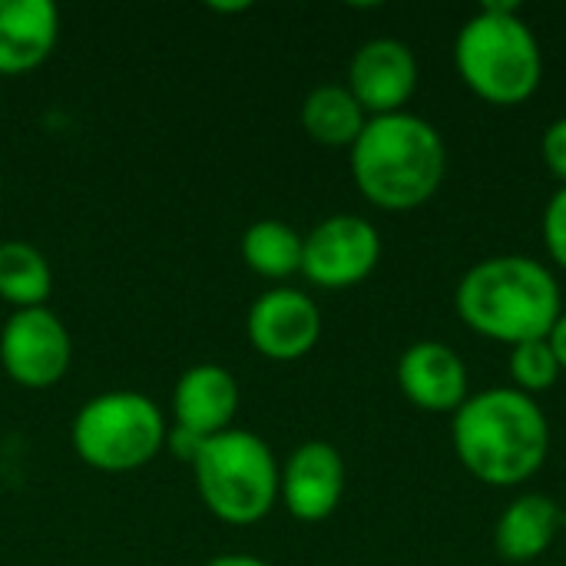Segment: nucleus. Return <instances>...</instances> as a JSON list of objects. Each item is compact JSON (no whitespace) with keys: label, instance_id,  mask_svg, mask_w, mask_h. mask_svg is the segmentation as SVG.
Masks as SVG:
<instances>
[{"label":"nucleus","instance_id":"14","mask_svg":"<svg viewBox=\"0 0 566 566\" xmlns=\"http://www.w3.org/2000/svg\"><path fill=\"white\" fill-rule=\"evenodd\" d=\"M60 40V10L50 0H0V76L30 73Z\"/></svg>","mask_w":566,"mask_h":566},{"label":"nucleus","instance_id":"17","mask_svg":"<svg viewBox=\"0 0 566 566\" xmlns=\"http://www.w3.org/2000/svg\"><path fill=\"white\" fill-rule=\"evenodd\" d=\"M302 245H305V235H298L282 219H259L239 239L242 262L255 275L272 279V282H282L302 272Z\"/></svg>","mask_w":566,"mask_h":566},{"label":"nucleus","instance_id":"2","mask_svg":"<svg viewBox=\"0 0 566 566\" xmlns=\"http://www.w3.org/2000/svg\"><path fill=\"white\" fill-rule=\"evenodd\" d=\"M444 169L448 149L438 126L408 109L368 116L352 146V179L358 192L385 212L424 206L441 189Z\"/></svg>","mask_w":566,"mask_h":566},{"label":"nucleus","instance_id":"4","mask_svg":"<svg viewBox=\"0 0 566 566\" xmlns=\"http://www.w3.org/2000/svg\"><path fill=\"white\" fill-rule=\"evenodd\" d=\"M454 66L484 103L521 106L544 80V50L534 27L511 3H484L458 30Z\"/></svg>","mask_w":566,"mask_h":566},{"label":"nucleus","instance_id":"13","mask_svg":"<svg viewBox=\"0 0 566 566\" xmlns=\"http://www.w3.org/2000/svg\"><path fill=\"white\" fill-rule=\"evenodd\" d=\"M239 415V381L222 365H192L172 388V424L196 438H216Z\"/></svg>","mask_w":566,"mask_h":566},{"label":"nucleus","instance_id":"5","mask_svg":"<svg viewBox=\"0 0 566 566\" xmlns=\"http://www.w3.org/2000/svg\"><path fill=\"white\" fill-rule=\"evenodd\" d=\"M196 491L206 511L232 527L259 524L279 504V461L272 448L242 428L206 438L196 461Z\"/></svg>","mask_w":566,"mask_h":566},{"label":"nucleus","instance_id":"15","mask_svg":"<svg viewBox=\"0 0 566 566\" xmlns=\"http://www.w3.org/2000/svg\"><path fill=\"white\" fill-rule=\"evenodd\" d=\"M564 531V511L547 494H521L494 527V547L507 564H531L551 551Z\"/></svg>","mask_w":566,"mask_h":566},{"label":"nucleus","instance_id":"20","mask_svg":"<svg viewBox=\"0 0 566 566\" xmlns=\"http://www.w3.org/2000/svg\"><path fill=\"white\" fill-rule=\"evenodd\" d=\"M544 245H547V255L554 259V265H560L566 272V186H560L547 209H544Z\"/></svg>","mask_w":566,"mask_h":566},{"label":"nucleus","instance_id":"21","mask_svg":"<svg viewBox=\"0 0 566 566\" xmlns=\"http://www.w3.org/2000/svg\"><path fill=\"white\" fill-rule=\"evenodd\" d=\"M541 153H544V163L547 169L560 179L566 186V116L554 119L541 139Z\"/></svg>","mask_w":566,"mask_h":566},{"label":"nucleus","instance_id":"23","mask_svg":"<svg viewBox=\"0 0 566 566\" xmlns=\"http://www.w3.org/2000/svg\"><path fill=\"white\" fill-rule=\"evenodd\" d=\"M547 342H551V348H554V355L560 361V371H566V312L557 318V325L551 328Z\"/></svg>","mask_w":566,"mask_h":566},{"label":"nucleus","instance_id":"24","mask_svg":"<svg viewBox=\"0 0 566 566\" xmlns=\"http://www.w3.org/2000/svg\"><path fill=\"white\" fill-rule=\"evenodd\" d=\"M202 566H272L265 564L262 557H252V554H219V557H212L209 564Z\"/></svg>","mask_w":566,"mask_h":566},{"label":"nucleus","instance_id":"11","mask_svg":"<svg viewBox=\"0 0 566 566\" xmlns=\"http://www.w3.org/2000/svg\"><path fill=\"white\" fill-rule=\"evenodd\" d=\"M345 494V461L328 441L298 444L279 474V501L302 524L328 521Z\"/></svg>","mask_w":566,"mask_h":566},{"label":"nucleus","instance_id":"9","mask_svg":"<svg viewBox=\"0 0 566 566\" xmlns=\"http://www.w3.org/2000/svg\"><path fill=\"white\" fill-rule=\"evenodd\" d=\"M249 345L272 361H298L322 338V312L298 289H272L259 295L245 315Z\"/></svg>","mask_w":566,"mask_h":566},{"label":"nucleus","instance_id":"19","mask_svg":"<svg viewBox=\"0 0 566 566\" xmlns=\"http://www.w3.org/2000/svg\"><path fill=\"white\" fill-rule=\"evenodd\" d=\"M560 375H564L560 361H557L547 338H534V342H524V345L511 348V378H514L517 391L534 398V395L554 388Z\"/></svg>","mask_w":566,"mask_h":566},{"label":"nucleus","instance_id":"22","mask_svg":"<svg viewBox=\"0 0 566 566\" xmlns=\"http://www.w3.org/2000/svg\"><path fill=\"white\" fill-rule=\"evenodd\" d=\"M202 441H206V438H196L192 431H182V428H176V424L166 431V448H169V454L179 458V461H189V464L196 461Z\"/></svg>","mask_w":566,"mask_h":566},{"label":"nucleus","instance_id":"26","mask_svg":"<svg viewBox=\"0 0 566 566\" xmlns=\"http://www.w3.org/2000/svg\"><path fill=\"white\" fill-rule=\"evenodd\" d=\"M564 527H566V514H564Z\"/></svg>","mask_w":566,"mask_h":566},{"label":"nucleus","instance_id":"3","mask_svg":"<svg viewBox=\"0 0 566 566\" xmlns=\"http://www.w3.org/2000/svg\"><path fill=\"white\" fill-rule=\"evenodd\" d=\"M454 308L468 328L514 348L547 338L564 315V298L544 262L531 255H494L464 272Z\"/></svg>","mask_w":566,"mask_h":566},{"label":"nucleus","instance_id":"18","mask_svg":"<svg viewBox=\"0 0 566 566\" xmlns=\"http://www.w3.org/2000/svg\"><path fill=\"white\" fill-rule=\"evenodd\" d=\"M50 292H53V269L46 255L20 239L0 242V302H7L13 312L43 308Z\"/></svg>","mask_w":566,"mask_h":566},{"label":"nucleus","instance_id":"8","mask_svg":"<svg viewBox=\"0 0 566 566\" xmlns=\"http://www.w3.org/2000/svg\"><path fill=\"white\" fill-rule=\"evenodd\" d=\"M381 262V235L365 216H328L302 245V275L328 292L365 282Z\"/></svg>","mask_w":566,"mask_h":566},{"label":"nucleus","instance_id":"1","mask_svg":"<svg viewBox=\"0 0 566 566\" xmlns=\"http://www.w3.org/2000/svg\"><path fill=\"white\" fill-rule=\"evenodd\" d=\"M451 441L471 478L491 488H517L544 468L551 424L537 398L517 388H488L454 411Z\"/></svg>","mask_w":566,"mask_h":566},{"label":"nucleus","instance_id":"16","mask_svg":"<svg viewBox=\"0 0 566 566\" xmlns=\"http://www.w3.org/2000/svg\"><path fill=\"white\" fill-rule=\"evenodd\" d=\"M365 123H368V113L352 96V90L342 86V83H322L302 103V126H305V133L315 143L332 146V149H342V146L352 149L355 139L361 136Z\"/></svg>","mask_w":566,"mask_h":566},{"label":"nucleus","instance_id":"25","mask_svg":"<svg viewBox=\"0 0 566 566\" xmlns=\"http://www.w3.org/2000/svg\"><path fill=\"white\" fill-rule=\"evenodd\" d=\"M209 10H216V13H242V10H249V3H209Z\"/></svg>","mask_w":566,"mask_h":566},{"label":"nucleus","instance_id":"7","mask_svg":"<svg viewBox=\"0 0 566 566\" xmlns=\"http://www.w3.org/2000/svg\"><path fill=\"white\" fill-rule=\"evenodd\" d=\"M73 361V342L56 312L20 308L0 328V368L20 388L43 391L63 381Z\"/></svg>","mask_w":566,"mask_h":566},{"label":"nucleus","instance_id":"10","mask_svg":"<svg viewBox=\"0 0 566 566\" xmlns=\"http://www.w3.org/2000/svg\"><path fill=\"white\" fill-rule=\"evenodd\" d=\"M345 86L368 116L405 113L418 90V56L405 40L375 36L355 50Z\"/></svg>","mask_w":566,"mask_h":566},{"label":"nucleus","instance_id":"6","mask_svg":"<svg viewBox=\"0 0 566 566\" xmlns=\"http://www.w3.org/2000/svg\"><path fill=\"white\" fill-rule=\"evenodd\" d=\"M166 418L143 391L93 395L70 424L76 458L103 474H129L146 468L166 448Z\"/></svg>","mask_w":566,"mask_h":566},{"label":"nucleus","instance_id":"12","mask_svg":"<svg viewBox=\"0 0 566 566\" xmlns=\"http://www.w3.org/2000/svg\"><path fill=\"white\" fill-rule=\"evenodd\" d=\"M398 388L421 411H458L471 398L464 358L444 342H415L398 358Z\"/></svg>","mask_w":566,"mask_h":566}]
</instances>
